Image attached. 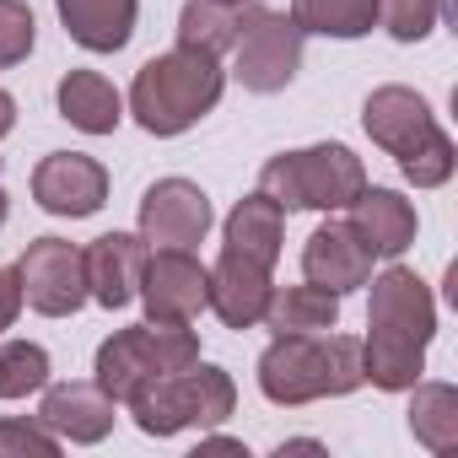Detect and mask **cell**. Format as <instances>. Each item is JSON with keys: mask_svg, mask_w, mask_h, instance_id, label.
Instances as JSON below:
<instances>
[{"mask_svg": "<svg viewBox=\"0 0 458 458\" xmlns=\"http://www.w3.org/2000/svg\"><path fill=\"white\" fill-rule=\"evenodd\" d=\"M226 92V71L216 55H199V49H167L157 60H146L135 71V87H130V114L146 135L167 140V135H183L194 130Z\"/></svg>", "mask_w": 458, "mask_h": 458, "instance_id": "cell-2", "label": "cell"}, {"mask_svg": "<svg viewBox=\"0 0 458 458\" xmlns=\"http://www.w3.org/2000/svg\"><path fill=\"white\" fill-rule=\"evenodd\" d=\"M361 189H367V167L340 140H324L308 151H281L259 173V194H270L286 216L292 210H324V216L351 210V199Z\"/></svg>", "mask_w": 458, "mask_h": 458, "instance_id": "cell-3", "label": "cell"}, {"mask_svg": "<svg viewBox=\"0 0 458 458\" xmlns=\"http://www.w3.org/2000/svg\"><path fill=\"white\" fill-rule=\"evenodd\" d=\"M33 38H38V22L28 0H0V71L22 65L33 55Z\"/></svg>", "mask_w": 458, "mask_h": 458, "instance_id": "cell-30", "label": "cell"}, {"mask_svg": "<svg viewBox=\"0 0 458 458\" xmlns=\"http://www.w3.org/2000/svg\"><path fill=\"white\" fill-rule=\"evenodd\" d=\"M178 44L199 49V55H226L238 44V6H221V0H189L178 12Z\"/></svg>", "mask_w": 458, "mask_h": 458, "instance_id": "cell-24", "label": "cell"}, {"mask_svg": "<svg viewBox=\"0 0 458 458\" xmlns=\"http://www.w3.org/2000/svg\"><path fill=\"white\" fill-rule=\"evenodd\" d=\"M410 437L431 453L458 447V388L453 383H415L410 388Z\"/></svg>", "mask_w": 458, "mask_h": 458, "instance_id": "cell-21", "label": "cell"}, {"mask_svg": "<svg viewBox=\"0 0 458 458\" xmlns=\"http://www.w3.org/2000/svg\"><path fill=\"white\" fill-rule=\"evenodd\" d=\"M205 292H210V270L194 259V249H151L146 254V270H140V302H146V318H194L205 308Z\"/></svg>", "mask_w": 458, "mask_h": 458, "instance_id": "cell-9", "label": "cell"}, {"mask_svg": "<svg viewBox=\"0 0 458 458\" xmlns=\"http://www.w3.org/2000/svg\"><path fill=\"white\" fill-rule=\"evenodd\" d=\"M351 226L367 238V249L377 254V259H399L410 243H415V205L399 194V189H361L356 199H351Z\"/></svg>", "mask_w": 458, "mask_h": 458, "instance_id": "cell-16", "label": "cell"}, {"mask_svg": "<svg viewBox=\"0 0 458 458\" xmlns=\"http://www.w3.org/2000/svg\"><path fill=\"white\" fill-rule=\"evenodd\" d=\"M55 103H60V119H71L81 135H114L119 119H124L119 87L108 76H98V71H65Z\"/></svg>", "mask_w": 458, "mask_h": 458, "instance_id": "cell-19", "label": "cell"}, {"mask_svg": "<svg viewBox=\"0 0 458 458\" xmlns=\"http://www.w3.org/2000/svg\"><path fill=\"white\" fill-rule=\"evenodd\" d=\"M259 394L281 410L324 399V335H276L259 356Z\"/></svg>", "mask_w": 458, "mask_h": 458, "instance_id": "cell-8", "label": "cell"}, {"mask_svg": "<svg viewBox=\"0 0 458 458\" xmlns=\"http://www.w3.org/2000/svg\"><path fill=\"white\" fill-rule=\"evenodd\" d=\"M221 6H243V0H221Z\"/></svg>", "mask_w": 458, "mask_h": 458, "instance_id": "cell-36", "label": "cell"}, {"mask_svg": "<svg viewBox=\"0 0 458 458\" xmlns=\"http://www.w3.org/2000/svg\"><path fill=\"white\" fill-rule=\"evenodd\" d=\"M442 0H377V28H388V38L399 44H420L442 22Z\"/></svg>", "mask_w": 458, "mask_h": 458, "instance_id": "cell-28", "label": "cell"}, {"mask_svg": "<svg viewBox=\"0 0 458 458\" xmlns=\"http://www.w3.org/2000/svg\"><path fill=\"white\" fill-rule=\"evenodd\" d=\"M17 281H22V302L44 318H71L92 302L87 297V259L65 238H33L17 259Z\"/></svg>", "mask_w": 458, "mask_h": 458, "instance_id": "cell-5", "label": "cell"}, {"mask_svg": "<svg viewBox=\"0 0 458 458\" xmlns=\"http://www.w3.org/2000/svg\"><path fill=\"white\" fill-rule=\"evenodd\" d=\"M151 377H162V367H157V351H151V340H146V324L114 329V335L98 345L92 383H98L114 404H130Z\"/></svg>", "mask_w": 458, "mask_h": 458, "instance_id": "cell-15", "label": "cell"}, {"mask_svg": "<svg viewBox=\"0 0 458 458\" xmlns=\"http://www.w3.org/2000/svg\"><path fill=\"white\" fill-rule=\"evenodd\" d=\"M0 226H6V189H0Z\"/></svg>", "mask_w": 458, "mask_h": 458, "instance_id": "cell-35", "label": "cell"}, {"mask_svg": "<svg viewBox=\"0 0 458 458\" xmlns=\"http://www.w3.org/2000/svg\"><path fill=\"white\" fill-rule=\"evenodd\" d=\"M55 12L87 55H119L135 38L140 0H55Z\"/></svg>", "mask_w": 458, "mask_h": 458, "instance_id": "cell-17", "label": "cell"}, {"mask_svg": "<svg viewBox=\"0 0 458 458\" xmlns=\"http://www.w3.org/2000/svg\"><path fill=\"white\" fill-rule=\"evenodd\" d=\"M292 22L318 38H367L377 28V0H292Z\"/></svg>", "mask_w": 458, "mask_h": 458, "instance_id": "cell-22", "label": "cell"}, {"mask_svg": "<svg viewBox=\"0 0 458 458\" xmlns=\"http://www.w3.org/2000/svg\"><path fill=\"white\" fill-rule=\"evenodd\" d=\"M17 130V98L6 92V87H0V140H6Z\"/></svg>", "mask_w": 458, "mask_h": 458, "instance_id": "cell-32", "label": "cell"}, {"mask_svg": "<svg viewBox=\"0 0 458 458\" xmlns=\"http://www.w3.org/2000/svg\"><path fill=\"white\" fill-rule=\"evenodd\" d=\"M302 28L286 17V12H276V6H254V0H243L238 6V65H233V76L249 87V92H259V98H276V92H286L292 81H297V71H302Z\"/></svg>", "mask_w": 458, "mask_h": 458, "instance_id": "cell-4", "label": "cell"}, {"mask_svg": "<svg viewBox=\"0 0 458 458\" xmlns=\"http://www.w3.org/2000/svg\"><path fill=\"white\" fill-rule=\"evenodd\" d=\"M221 238H226V249H233V254L259 259V265L276 270L281 243H286V210L270 194H249V199L233 205V216H226V226H221Z\"/></svg>", "mask_w": 458, "mask_h": 458, "instance_id": "cell-18", "label": "cell"}, {"mask_svg": "<svg viewBox=\"0 0 458 458\" xmlns=\"http://www.w3.org/2000/svg\"><path fill=\"white\" fill-rule=\"evenodd\" d=\"M0 458H60V437L38 415H6L0 420Z\"/></svg>", "mask_w": 458, "mask_h": 458, "instance_id": "cell-29", "label": "cell"}, {"mask_svg": "<svg viewBox=\"0 0 458 458\" xmlns=\"http://www.w3.org/2000/svg\"><path fill=\"white\" fill-rule=\"evenodd\" d=\"M265 324L276 335H329L340 324V297L324 292V286H276L270 292V308H265Z\"/></svg>", "mask_w": 458, "mask_h": 458, "instance_id": "cell-20", "label": "cell"}, {"mask_svg": "<svg viewBox=\"0 0 458 458\" xmlns=\"http://www.w3.org/2000/svg\"><path fill=\"white\" fill-rule=\"evenodd\" d=\"M33 199H38V210L65 216V221L98 216L108 199V167L87 151H49L33 167Z\"/></svg>", "mask_w": 458, "mask_h": 458, "instance_id": "cell-7", "label": "cell"}, {"mask_svg": "<svg viewBox=\"0 0 458 458\" xmlns=\"http://www.w3.org/2000/svg\"><path fill=\"white\" fill-rule=\"evenodd\" d=\"M361 130L372 135V146H383L388 157H404L410 146H420L431 130H437V114L431 103L415 92V87H377L367 103H361Z\"/></svg>", "mask_w": 458, "mask_h": 458, "instance_id": "cell-14", "label": "cell"}, {"mask_svg": "<svg viewBox=\"0 0 458 458\" xmlns=\"http://www.w3.org/2000/svg\"><path fill=\"white\" fill-rule=\"evenodd\" d=\"M281 453H324L318 442H281Z\"/></svg>", "mask_w": 458, "mask_h": 458, "instance_id": "cell-34", "label": "cell"}, {"mask_svg": "<svg viewBox=\"0 0 458 458\" xmlns=\"http://www.w3.org/2000/svg\"><path fill=\"white\" fill-rule=\"evenodd\" d=\"M210 199L189 178H157L140 194V243L146 249H199L210 233Z\"/></svg>", "mask_w": 458, "mask_h": 458, "instance_id": "cell-6", "label": "cell"}, {"mask_svg": "<svg viewBox=\"0 0 458 458\" xmlns=\"http://www.w3.org/2000/svg\"><path fill=\"white\" fill-rule=\"evenodd\" d=\"M49 383V351L33 340H0V399H28Z\"/></svg>", "mask_w": 458, "mask_h": 458, "instance_id": "cell-25", "label": "cell"}, {"mask_svg": "<svg viewBox=\"0 0 458 458\" xmlns=\"http://www.w3.org/2000/svg\"><path fill=\"white\" fill-rule=\"evenodd\" d=\"M199 453H243V458H249V447L233 442V437H199Z\"/></svg>", "mask_w": 458, "mask_h": 458, "instance_id": "cell-33", "label": "cell"}, {"mask_svg": "<svg viewBox=\"0 0 458 458\" xmlns=\"http://www.w3.org/2000/svg\"><path fill=\"white\" fill-rule=\"evenodd\" d=\"M38 420L60 437V442H76V447H98L114 420H119V404L98 388V383H44V404H38Z\"/></svg>", "mask_w": 458, "mask_h": 458, "instance_id": "cell-13", "label": "cell"}, {"mask_svg": "<svg viewBox=\"0 0 458 458\" xmlns=\"http://www.w3.org/2000/svg\"><path fill=\"white\" fill-rule=\"evenodd\" d=\"M270 265L259 259H243L233 249H221V259L210 265V292H205V308L226 324V329H254L265 324V308H270Z\"/></svg>", "mask_w": 458, "mask_h": 458, "instance_id": "cell-11", "label": "cell"}, {"mask_svg": "<svg viewBox=\"0 0 458 458\" xmlns=\"http://www.w3.org/2000/svg\"><path fill=\"white\" fill-rule=\"evenodd\" d=\"M178 377H183V399H189V426L210 431V426H221L226 415L238 410V383H233V372L194 361V367H183Z\"/></svg>", "mask_w": 458, "mask_h": 458, "instance_id": "cell-23", "label": "cell"}, {"mask_svg": "<svg viewBox=\"0 0 458 458\" xmlns=\"http://www.w3.org/2000/svg\"><path fill=\"white\" fill-rule=\"evenodd\" d=\"M22 313V281H17V265L12 270H0V335H6Z\"/></svg>", "mask_w": 458, "mask_h": 458, "instance_id": "cell-31", "label": "cell"}, {"mask_svg": "<svg viewBox=\"0 0 458 458\" xmlns=\"http://www.w3.org/2000/svg\"><path fill=\"white\" fill-rule=\"evenodd\" d=\"M372 249H367V238L351 226V216L345 221H324V226H313V238H308V249H302V276L313 281V286H324V292H335V297H345V292H356V286H367L372 281Z\"/></svg>", "mask_w": 458, "mask_h": 458, "instance_id": "cell-10", "label": "cell"}, {"mask_svg": "<svg viewBox=\"0 0 458 458\" xmlns=\"http://www.w3.org/2000/svg\"><path fill=\"white\" fill-rule=\"evenodd\" d=\"M146 254L151 249L140 243V233H103V238H92L81 249V259H87V297L98 308H108V313L130 308L135 292H140Z\"/></svg>", "mask_w": 458, "mask_h": 458, "instance_id": "cell-12", "label": "cell"}, {"mask_svg": "<svg viewBox=\"0 0 458 458\" xmlns=\"http://www.w3.org/2000/svg\"><path fill=\"white\" fill-rule=\"evenodd\" d=\"M399 162V173L415 183V189H442L447 178H453V167H458V146H453V135L437 124L420 146H410L404 157H394Z\"/></svg>", "mask_w": 458, "mask_h": 458, "instance_id": "cell-26", "label": "cell"}, {"mask_svg": "<svg viewBox=\"0 0 458 458\" xmlns=\"http://www.w3.org/2000/svg\"><path fill=\"white\" fill-rule=\"evenodd\" d=\"M367 286H372L367 340H361L367 383L383 388V394H410L420 383V372H426V345L437 335V297L404 265H388Z\"/></svg>", "mask_w": 458, "mask_h": 458, "instance_id": "cell-1", "label": "cell"}, {"mask_svg": "<svg viewBox=\"0 0 458 458\" xmlns=\"http://www.w3.org/2000/svg\"><path fill=\"white\" fill-rule=\"evenodd\" d=\"M367 383V367H361V340L356 335H324V399H345Z\"/></svg>", "mask_w": 458, "mask_h": 458, "instance_id": "cell-27", "label": "cell"}]
</instances>
